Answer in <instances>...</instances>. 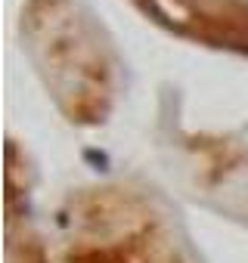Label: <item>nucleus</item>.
<instances>
[{"label": "nucleus", "mask_w": 248, "mask_h": 263, "mask_svg": "<svg viewBox=\"0 0 248 263\" xmlns=\"http://www.w3.org/2000/svg\"><path fill=\"white\" fill-rule=\"evenodd\" d=\"M22 47L56 108L72 124H102L118 93L109 37L78 0H25Z\"/></svg>", "instance_id": "1"}, {"label": "nucleus", "mask_w": 248, "mask_h": 263, "mask_svg": "<svg viewBox=\"0 0 248 263\" xmlns=\"http://www.w3.org/2000/svg\"><path fill=\"white\" fill-rule=\"evenodd\" d=\"M56 226L50 263H192L168 211L124 183L72 192Z\"/></svg>", "instance_id": "2"}, {"label": "nucleus", "mask_w": 248, "mask_h": 263, "mask_svg": "<svg viewBox=\"0 0 248 263\" xmlns=\"http://www.w3.org/2000/svg\"><path fill=\"white\" fill-rule=\"evenodd\" d=\"M137 4L152 22L186 41L248 53V0H137Z\"/></svg>", "instance_id": "3"}]
</instances>
